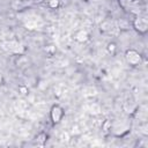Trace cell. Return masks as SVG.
<instances>
[{
  "label": "cell",
  "mask_w": 148,
  "mask_h": 148,
  "mask_svg": "<svg viewBox=\"0 0 148 148\" xmlns=\"http://www.w3.org/2000/svg\"><path fill=\"white\" fill-rule=\"evenodd\" d=\"M125 59H126L127 64L131 66H138L142 61L141 54L139 53V51H136L134 49H130L125 52Z\"/></svg>",
  "instance_id": "4"
},
{
  "label": "cell",
  "mask_w": 148,
  "mask_h": 148,
  "mask_svg": "<svg viewBox=\"0 0 148 148\" xmlns=\"http://www.w3.org/2000/svg\"><path fill=\"white\" fill-rule=\"evenodd\" d=\"M128 128H130V124L126 120H116L111 123L110 132H112L117 136H120L126 132H128Z\"/></svg>",
  "instance_id": "2"
},
{
  "label": "cell",
  "mask_w": 148,
  "mask_h": 148,
  "mask_svg": "<svg viewBox=\"0 0 148 148\" xmlns=\"http://www.w3.org/2000/svg\"><path fill=\"white\" fill-rule=\"evenodd\" d=\"M116 49H117V46H116L114 43H109V44H108V51H109L110 53H114Z\"/></svg>",
  "instance_id": "8"
},
{
  "label": "cell",
  "mask_w": 148,
  "mask_h": 148,
  "mask_svg": "<svg viewBox=\"0 0 148 148\" xmlns=\"http://www.w3.org/2000/svg\"><path fill=\"white\" fill-rule=\"evenodd\" d=\"M64 116H65V111H64V109L59 104H54L51 108L50 117H51V120H52L53 124H59L62 120Z\"/></svg>",
  "instance_id": "5"
},
{
  "label": "cell",
  "mask_w": 148,
  "mask_h": 148,
  "mask_svg": "<svg viewBox=\"0 0 148 148\" xmlns=\"http://www.w3.org/2000/svg\"><path fill=\"white\" fill-rule=\"evenodd\" d=\"M2 82H3V77H2V74L0 73V86L2 84Z\"/></svg>",
  "instance_id": "9"
},
{
  "label": "cell",
  "mask_w": 148,
  "mask_h": 148,
  "mask_svg": "<svg viewBox=\"0 0 148 148\" xmlns=\"http://www.w3.org/2000/svg\"><path fill=\"white\" fill-rule=\"evenodd\" d=\"M132 25H133V28L139 34L145 35L147 32V30H148V22H147L146 15H138V16H135V18L132 22Z\"/></svg>",
  "instance_id": "3"
},
{
  "label": "cell",
  "mask_w": 148,
  "mask_h": 148,
  "mask_svg": "<svg viewBox=\"0 0 148 148\" xmlns=\"http://www.w3.org/2000/svg\"><path fill=\"white\" fill-rule=\"evenodd\" d=\"M120 7L131 14L138 15H146V3L142 0H118Z\"/></svg>",
  "instance_id": "1"
},
{
  "label": "cell",
  "mask_w": 148,
  "mask_h": 148,
  "mask_svg": "<svg viewBox=\"0 0 148 148\" xmlns=\"http://www.w3.org/2000/svg\"><path fill=\"white\" fill-rule=\"evenodd\" d=\"M89 38V34L84 30V29H81L79 31L75 32V39L80 43H83V42H87Z\"/></svg>",
  "instance_id": "7"
},
{
  "label": "cell",
  "mask_w": 148,
  "mask_h": 148,
  "mask_svg": "<svg viewBox=\"0 0 148 148\" xmlns=\"http://www.w3.org/2000/svg\"><path fill=\"white\" fill-rule=\"evenodd\" d=\"M136 108H138V105H136V103H135V101L133 99V98H131V99H126L125 102H124V110H125V112L126 113H133L135 110H136Z\"/></svg>",
  "instance_id": "6"
}]
</instances>
